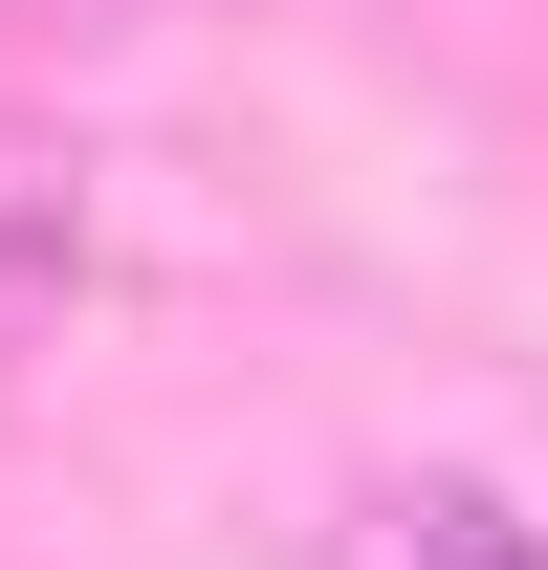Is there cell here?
<instances>
[{"label":"cell","mask_w":548,"mask_h":570,"mask_svg":"<svg viewBox=\"0 0 548 570\" xmlns=\"http://www.w3.org/2000/svg\"><path fill=\"white\" fill-rule=\"evenodd\" d=\"M88 242H110V198H88V154L0 110V330H45V307L88 285Z\"/></svg>","instance_id":"obj_1"},{"label":"cell","mask_w":548,"mask_h":570,"mask_svg":"<svg viewBox=\"0 0 548 570\" xmlns=\"http://www.w3.org/2000/svg\"><path fill=\"white\" fill-rule=\"evenodd\" d=\"M395 570H548V549H527L482 483H417V504H395Z\"/></svg>","instance_id":"obj_2"},{"label":"cell","mask_w":548,"mask_h":570,"mask_svg":"<svg viewBox=\"0 0 548 570\" xmlns=\"http://www.w3.org/2000/svg\"><path fill=\"white\" fill-rule=\"evenodd\" d=\"M0 22H67V45H110V22H133V0H0Z\"/></svg>","instance_id":"obj_3"}]
</instances>
